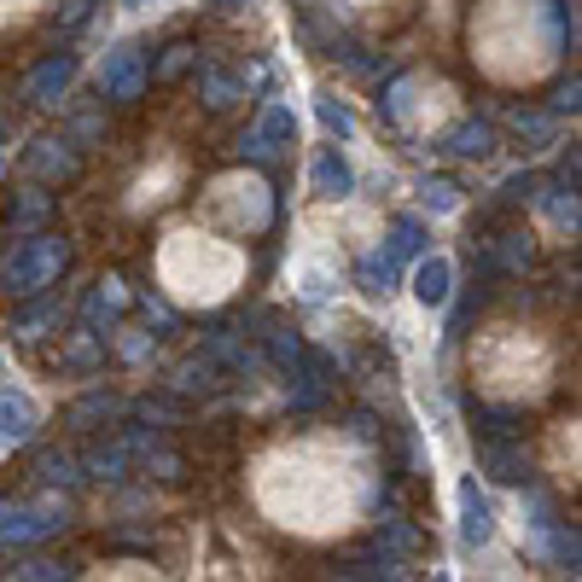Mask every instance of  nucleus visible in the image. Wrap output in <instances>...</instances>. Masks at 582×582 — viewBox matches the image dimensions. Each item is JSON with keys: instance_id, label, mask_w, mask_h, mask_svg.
I'll return each instance as SVG.
<instances>
[{"instance_id": "16", "label": "nucleus", "mask_w": 582, "mask_h": 582, "mask_svg": "<svg viewBox=\"0 0 582 582\" xmlns=\"http://www.w3.org/2000/svg\"><path fill=\"white\" fill-rule=\"evenodd\" d=\"M64 327V303H36V310H24L19 320H12V338L19 344H41L47 332Z\"/></svg>"}, {"instance_id": "22", "label": "nucleus", "mask_w": 582, "mask_h": 582, "mask_svg": "<svg viewBox=\"0 0 582 582\" xmlns=\"http://www.w3.org/2000/svg\"><path fill=\"white\" fill-rule=\"evenodd\" d=\"M204 390H216V362L210 355H193V362L175 367V397H204Z\"/></svg>"}, {"instance_id": "41", "label": "nucleus", "mask_w": 582, "mask_h": 582, "mask_svg": "<svg viewBox=\"0 0 582 582\" xmlns=\"http://www.w3.org/2000/svg\"><path fill=\"white\" fill-rule=\"evenodd\" d=\"M76 134H82V141H99V134H106V123H99V111H76Z\"/></svg>"}, {"instance_id": "11", "label": "nucleus", "mask_w": 582, "mask_h": 582, "mask_svg": "<svg viewBox=\"0 0 582 582\" xmlns=\"http://www.w3.org/2000/svg\"><path fill=\"white\" fill-rule=\"evenodd\" d=\"M36 402L24 397V390H0V442H24L36 432Z\"/></svg>"}, {"instance_id": "9", "label": "nucleus", "mask_w": 582, "mask_h": 582, "mask_svg": "<svg viewBox=\"0 0 582 582\" xmlns=\"http://www.w3.org/2000/svg\"><path fill=\"white\" fill-rule=\"evenodd\" d=\"M123 310H129V286L117 280V274H106V280H99L88 298H82V320H88V327H111Z\"/></svg>"}, {"instance_id": "20", "label": "nucleus", "mask_w": 582, "mask_h": 582, "mask_svg": "<svg viewBox=\"0 0 582 582\" xmlns=\"http://www.w3.org/2000/svg\"><path fill=\"white\" fill-rule=\"evenodd\" d=\"M47 216H53V198H47V186H29V193H19V204H12V233L41 228Z\"/></svg>"}, {"instance_id": "25", "label": "nucleus", "mask_w": 582, "mask_h": 582, "mask_svg": "<svg viewBox=\"0 0 582 582\" xmlns=\"http://www.w3.org/2000/svg\"><path fill=\"white\" fill-rule=\"evenodd\" d=\"M315 111H320V123H327L338 141H350V134H355V117H350V106H344V99H338L332 88L315 94Z\"/></svg>"}, {"instance_id": "6", "label": "nucleus", "mask_w": 582, "mask_h": 582, "mask_svg": "<svg viewBox=\"0 0 582 582\" xmlns=\"http://www.w3.org/2000/svg\"><path fill=\"white\" fill-rule=\"evenodd\" d=\"M355 286L367 291V298H390V291L402 286V256L379 245V251H367L362 263H355Z\"/></svg>"}, {"instance_id": "14", "label": "nucleus", "mask_w": 582, "mask_h": 582, "mask_svg": "<svg viewBox=\"0 0 582 582\" xmlns=\"http://www.w3.org/2000/svg\"><path fill=\"white\" fill-rule=\"evenodd\" d=\"M251 134H256L268 151H274V146H291V141H298V117H291V106H280V99H268Z\"/></svg>"}, {"instance_id": "19", "label": "nucleus", "mask_w": 582, "mask_h": 582, "mask_svg": "<svg viewBox=\"0 0 582 582\" xmlns=\"http://www.w3.org/2000/svg\"><path fill=\"white\" fill-rule=\"evenodd\" d=\"M129 460H134L129 442H111V449H94L88 460H82V477H106V484H117V477L129 472Z\"/></svg>"}, {"instance_id": "7", "label": "nucleus", "mask_w": 582, "mask_h": 582, "mask_svg": "<svg viewBox=\"0 0 582 582\" xmlns=\"http://www.w3.org/2000/svg\"><path fill=\"white\" fill-rule=\"evenodd\" d=\"M477 466H484V477H495V484H524V449L512 437H489L484 454H477Z\"/></svg>"}, {"instance_id": "2", "label": "nucleus", "mask_w": 582, "mask_h": 582, "mask_svg": "<svg viewBox=\"0 0 582 582\" xmlns=\"http://www.w3.org/2000/svg\"><path fill=\"white\" fill-rule=\"evenodd\" d=\"M71 524V507L64 501H19V507H0V547H36L41 536H53V530H64Z\"/></svg>"}, {"instance_id": "5", "label": "nucleus", "mask_w": 582, "mask_h": 582, "mask_svg": "<svg viewBox=\"0 0 582 582\" xmlns=\"http://www.w3.org/2000/svg\"><path fill=\"white\" fill-rule=\"evenodd\" d=\"M29 175L36 181H76L82 175V151L71 146V141H53V134H47V141H36L29 146Z\"/></svg>"}, {"instance_id": "34", "label": "nucleus", "mask_w": 582, "mask_h": 582, "mask_svg": "<svg viewBox=\"0 0 582 582\" xmlns=\"http://www.w3.org/2000/svg\"><path fill=\"white\" fill-rule=\"evenodd\" d=\"M233 99H239V82H228V76H204V106H210V111L233 106Z\"/></svg>"}, {"instance_id": "30", "label": "nucleus", "mask_w": 582, "mask_h": 582, "mask_svg": "<svg viewBox=\"0 0 582 582\" xmlns=\"http://www.w3.org/2000/svg\"><path fill=\"white\" fill-rule=\"evenodd\" d=\"M151 350H158V338L151 332H117V355H123V362H151Z\"/></svg>"}, {"instance_id": "8", "label": "nucleus", "mask_w": 582, "mask_h": 582, "mask_svg": "<svg viewBox=\"0 0 582 582\" xmlns=\"http://www.w3.org/2000/svg\"><path fill=\"white\" fill-rule=\"evenodd\" d=\"M442 151H449V158H466V163H484L495 151V129L484 123V117H466L460 129L442 134Z\"/></svg>"}, {"instance_id": "29", "label": "nucleus", "mask_w": 582, "mask_h": 582, "mask_svg": "<svg viewBox=\"0 0 582 582\" xmlns=\"http://www.w3.org/2000/svg\"><path fill=\"white\" fill-rule=\"evenodd\" d=\"M193 47H186V41H175V47H169V53L158 59V71H151V76H158V82H175V76H186V71H193Z\"/></svg>"}, {"instance_id": "23", "label": "nucleus", "mask_w": 582, "mask_h": 582, "mask_svg": "<svg viewBox=\"0 0 582 582\" xmlns=\"http://www.w3.org/2000/svg\"><path fill=\"white\" fill-rule=\"evenodd\" d=\"M425 245H432V239H425L420 216H397V221H390V251H397L402 263H414V256H425Z\"/></svg>"}, {"instance_id": "17", "label": "nucleus", "mask_w": 582, "mask_h": 582, "mask_svg": "<svg viewBox=\"0 0 582 582\" xmlns=\"http://www.w3.org/2000/svg\"><path fill=\"white\" fill-rule=\"evenodd\" d=\"M530 256H536V251H530L524 233H501V239H495V251L484 256V268H489V274H524Z\"/></svg>"}, {"instance_id": "35", "label": "nucleus", "mask_w": 582, "mask_h": 582, "mask_svg": "<svg viewBox=\"0 0 582 582\" xmlns=\"http://www.w3.org/2000/svg\"><path fill=\"white\" fill-rule=\"evenodd\" d=\"M512 129H519L524 141H547V134H554V111H547V117H536V111H519V117H512Z\"/></svg>"}, {"instance_id": "38", "label": "nucleus", "mask_w": 582, "mask_h": 582, "mask_svg": "<svg viewBox=\"0 0 582 582\" xmlns=\"http://www.w3.org/2000/svg\"><path fill=\"white\" fill-rule=\"evenodd\" d=\"M530 193H542V181H536V175H512V181L501 186V204H530Z\"/></svg>"}, {"instance_id": "15", "label": "nucleus", "mask_w": 582, "mask_h": 582, "mask_svg": "<svg viewBox=\"0 0 582 582\" xmlns=\"http://www.w3.org/2000/svg\"><path fill=\"white\" fill-rule=\"evenodd\" d=\"M350 186H355V175H350L344 151H320L315 158V193L320 198H350Z\"/></svg>"}, {"instance_id": "21", "label": "nucleus", "mask_w": 582, "mask_h": 582, "mask_svg": "<svg viewBox=\"0 0 582 582\" xmlns=\"http://www.w3.org/2000/svg\"><path fill=\"white\" fill-rule=\"evenodd\" d=\"M204 355H210L216 367H239V373H251V367H256V355L239 344L233 332H210V338H204Z\"/></svg>"}, {"instance_id": "36", "label": "nucleus", "mask_w": 582, "mask_h": 582, "mask_svg": "<svg viewBox=\"0 0 582 582\" xmlns=\"http://www.w3.org/2000/svg\"><path fill=\"white\" fill-rule=\"evenodd\" d=\"M141 315H146V320H151V327H158V332H175V310H169L163 298H151V291L141 298Z\"/></svg>"}, {"instance_id": "28", "label": "nucleus", "mask_w": 582, "mask_h": 582, "mask_svg": "<svg viewBox=\"0 0 582 582\" xmlns=\"http://www.w3.org/2000/svg\"><path fill=\"white\" fill-rule=\"evenodd\" d=\"M7 577H12V582H59V577H71V565H53V559H19Z\"/></svg>"}, {"instance_id": "27", "label": "nucleus", "mask_w": 582, "mask_h": 582, "mask_svg": "<svg viewBox=\"0 0 582 582\" xmlns=\"http://www.w3.org/2000/svg\"><path fill=\"white\" fill-rule=\"evenodd\" d=\"M420 198H425V210H432V216H449L460 204V186L437 175V181H420Z\"/></svg>"}, {"instance_id": "37", "label": "nucleus", "mask_w": 582, "mask_h": 582, "mask_svg": "<svg viewBox=\"0 0 582 582\" xmlns=\"http://www.w3.org/2000/svg\"><path fill=\"white\" fill-rule=\"evenodd\" d=\"M134 414H141V420H151V425H175L181 420V402H141V408H134Z\"/></svg>"}, {"instance_id": "12", "label": "nucleus", "mask_w": 582, "mask_h": 582, "mask_svg": "<svg viewBox=\"0 0 582 582\" xmlns=\"http://www.w3.org/2000/svg\"><path fill=\"white\" fill-rule=\"evenodd\" d=\"M449 291H454V268L442 263V256H425L420 274H414V298L425 303V310H442V303H449Z\"/></svg>"}, {"instance_id": "13", "label": "nucleus", "mask_w": 582, "mask_h": 582, "mask_svg": "<svg viewBox=\"0 0 582 582\" xmlns=\"http://www.w3.org/2000/svg\"><path fill=\"white\" fill-rule=\"evenodd\" d=\"M460 536H466L472 547H484V542L495 536V512H489L484 495H477V484L460 489Z\"/></svg>"}, {"instance_id": "43", "label": "nucleus", "mask_w": 582, "mask_h": 582, "mask_svg": "<svg viewBox=\"0 0 582 582\" xmlns=\"http://www.w3.org/2000/svg\"><path fill=\"white\" fill-rule=\"evenodd\" d=\"M123 7H129V12H141V7H146V0H123Z\"/></svg>"}, {"instance_id": "32", "label": "nucleus", "mask_w": 582, "mask_h": 582, "mask_svg": "<svg viewBox=\"0 0 582 582\" xmlns=\"http://www.w3.org/2000/svg\"><path fill=\"white\" fill-rule=\"evenodd\" d=\"M477 425H484L489 437H519V414H512V408H477Z\"/></svg>"}, {"instance_id": "31", "label": "nucleus", "mask_w": 582, "mask_h": 582, "mask_svg": "<svg viewBox=\"0 0 582 582\" xmlns=\"http://www.w3.org/2000/svg\"><path fill=\"white\" fill-rule=\"evenodd\" d=\"M268 355L291 373V367L303 362V338H298V332H268Z\"/></svg>"}, {"instance_id": "4", "label": "nucleus", "mask_w": 582, "mask_h": 582, "mask_svg": "<svg viewBox=\"0 0 582 582\" xmlns=\"http://www.w3.org/2000/svg\"><path fill=\"white\" fill-rule=\"evenodd\" d=\"M76 82V59L71 53H53V59H41L36 71H29V82H24V99L36 111H53L59 99H64V88Z\"/></svg>"}, {"instance_id": "42", "label": "nucleus", "mask_w": 582, "mask_h": 582, "mask_svg": "<svg viewBox=\"0 0 582 582\" xmlns=\"http://www.w3.org/2000/svg\"><path fill=\"white\" fill-rule=\"evenodd\" d=\"M350 432H355V437H379V420L362 408V414H350Z\"/></svg>"}, {"instance_id": "26", "label": "nucleus", "mask_w": 582, "mask_h": 582, "mask_svg": "<svg viewBox=\"0 0 582 582\" xmlns=\"http://www.w3.org/2000/svg\"><path fill=\"white\" fill-rule=\"evenodd\" d=\"M41 484H53V489L82 484V460H71V454H41Z\"/></svg>"}, {"instance_id": "3", "label": "nucleus", "mask_w": 582, "mask_h": 582, "mask_svg": "<svg viewBox=\"0 0 582 582\" xmlns=\"http://www.w3.org/2000/svg\"><path fill=\"white\" fill-rule=\"evenodd\" d=\"M146 76H151V59H141V47L123 41V47H111L106 71H99V88H106L117 106H129V99L146 94Z\"/></svg>"}, {"instance_id": "40", "label": "nucleus", "mask_w": 582, "mask_h": 582, "mask_svg": "<svg viewBox=\"0 0 582 582\" xmlns=\"http://www.w3.org/2000/svg\"><path fill=\"white\" fill-rule=\"evenodd\" d=\"M233 82H239V94H263L268 88V64H245Z\"/></svg>"}, {"instance_id": "1", "label": "nucleus", "mask_w": 582, "mask_h": 582, "mask_svg": "<svg viewBox=\"0 0 582 582\" xmlns=\"http://www.w3.org/2000/svg\"><path fill=\"white\" fill-rule=\"evenodd\" d=\"M71 268V245L64 239H29V245H12V256L0 263V286L12 298H36Z\"/></svg>"}, {"instance_id": "33", "label": "nucleus", "mask_w": 582, "mask_h": 582, "mask_svg": "<svg viewBox=\"0 0 582 582\" xmlns=\"http://www.w3.org/2000/svg\"><path fill=\"white\" fill-rule=\"evenodd\" d=\"M547 210H554L559 228H577V186L565 193V186H547Z\"/></svg>"}, {"instance_id": "24", "label": "nucleus", "mask_w": 582, "mask_h": 582, "mask_svg": "<svg viewBox=\"0 0 582 582\" xmlns=\"http://www.w3.org/2000/svg\"><path fill=\"white\" fill-rule=\"evenodd\" d=\"M117 414H123V402H117L111 390H94V397H82L64 420L71 425H99V420H117Z\"/></svg>"}, {"instance_id": "39", "label": "nucleus", "mask_w": 582, "mask_h": 582, "mask_svg": "<svg viewBox=\"0 0 582 582\" xmlns=\"http://www.w3.org/2000/svg\"><path fill=\"white\" fill-rule=\"evenodd\" d=\"M577 99H582V82L571 76V82H565V88L554 94V106H547V111H554V117H571V111H577Z\"/></svg>"}, {"instance_id": "18", "label": "nucleus", "mask_w": 582, "mask_h": 582, "mask_svg": "<svg viewBox=\"0 0 582 582\" xmlns=\"http://www.w3.org/2000/svg\"><path fill=\"white\" fill-rule=\"evenodd\" d=\"M99 362H106V338H99L94 327H88V332H76L71 344H64V355H59V367H64V373H94Z\"/></svg>"}, {"instance_id": "10", "label": "nucleus", "mask_w": 582, "mask_h": 582, "mask_svg": "<svg viewBox=\"0 0 582 582\" xmlns=\"http://www.w3.org/2000/svg\"><path fill=\"white\" fill-rule=\"evenodd\" d=\"M373 547H379L385 559H414L420 547H425V536L402 519L397 507H385V519H379V536H373Z\"/></svg>"}]
</instances>
